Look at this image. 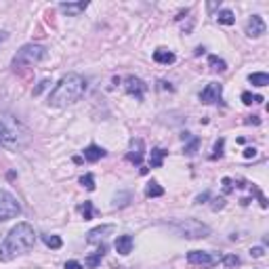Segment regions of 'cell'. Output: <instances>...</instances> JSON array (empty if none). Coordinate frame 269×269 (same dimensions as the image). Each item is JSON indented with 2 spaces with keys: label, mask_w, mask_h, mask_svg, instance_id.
<instances>
[{
  "label": "cell",
  "mask_w": 269,
  "mask_h": 269,
  "mask_svg": "<svg viewBox=\"0 0 269 269\" xmlns=\"http://www.w3.org/2000/svg\"><path fill=\"white\" fill-rule=\"evenodd\" d=\"M265 254V248L263 246H254V248H250V257H254V259H261Z\"/></svg>",
  "instance_id": "cell-29"
},
{
  "label": "cell",
  "mask_w": 269,
  "mask_h": 269,
  "mask_svg": "<svg viewBox=\"0 0 269 269\" xmlns=\"http://www.w3.org/2000/svg\"><path fill=\"white\" fill-rule=\"evenodd\" d=\"M208 198H210V194H208V191H204V194H200V196L196 198V202H198V204H202L204 200H208Z\"/></svg>",
  "instance_id": "cell-32"
},
{
  "label": "cell",
  "mask_w": 269,
  "mask_h": 269,
  "mask_svg": "<svg viewBox=\"0 0 269 269\" xmlns=\"http://www.w3.org/2000/svg\"><path fill=\"white\" fill-rule=\"evenodd\" d=\"M42 240H45V244H47L49 248H53V250H57V248L63 246V242H61L59 236H42Z\"/></svg>",
  "instance_id": "cell-22"
},
{
  "label": "cell",
  "mask_w": 269,
  "mask_h": 269,
  "mask_svg": "<svg viewBox=\"0 0 269 269\" xmlns=\"http://www.w3.org/2000/svg\"><path fill=\"white\" fill-rule=\"evenodd\" d=\"M145 196H147V198H160V196H164V189H162L156 181H151L149 185L145 187Z\"/></svg>",
  "instance_id": "cell-21"
},
{
  "label": "cell",
  "mask_w": 269,
  "mask_h": 269,
  "mask_svg": "<svg viewBox=\"0 0 269 269\" xmlns=\"http://www.w3.org/2000/svg\"><path fill=\"white\" fill-rule=\"evenodd\" d=\"M80 185L82 187H87L89 191H93L95 189V177L89 173V175H84V177H80Z\"/></svg>",
  "instance_id": "cell-26"
},
{
  "label": "cell",
  "mask_w": 269,
  "mask_h": 269,
  "mask_svg": "<svg viewBox=\"0 0 269 269\" xmlns=\"http://www.w3.org/2000/svg\"><path fill=\"white\" fill-rule=\"evenodd\" d=\"M63 269H82V265H80L78 261H67Z\"/></svg>",
  "instance_id": "cell-30"
},
{
  "label": "cell",
  "mask_w": 269,
  "mask_h": 269,
  "mask_svg": "<svg viewBox=\"0 0 269 269\" xmlns=\"http://www.w3.org/2000/svg\"><path fill=\"white\" fill-rule=\"evenodd\" d=\"M114 232V225H101V227H95L89 232V242H97L99 238H103L105 234H111Z\"/></svg>",
  "instance_id": "cell-16"
},
{
  "label": "cell",
  "mask_w": 269,
  "mask_h": 269,
  "mask_svg": "<svg viewBox=\"0 0 269 269\" xmlns=\"http://www.w3.org/2000/svg\"><path fill=\"white\" fill-rule=\"evenodd\" d=\"M21 206L17 202V198L9 194L7 189H0V221H11L19 217Z\"/></svg>",
  "instance_id": "cell-5"
},
{
  "label": "cell",
  "mask_w": 269,
  "mask_h": 269,
  "mask_svg": "<svg viewBox=\"0 0 269 269\" xmlns=\"http://www.w3.org/2000/svg\"><path fill=\"white\" fill-rule=\"evenodd\" d=\"M248 80L254 84V87H267L269 84V76L265 72H259V74H250Z\"/></svg>",
  "instance_id": "cell-20"
},
{
  "label": "cell",
  "mask_w": 269,
  "mask_h": 269,
  "mask_svg": "<svg viewBox=\"0 0 269 269\" xmlns=\"http://www.w3.org/2000/svg\"><path fill=\"white\" fill-rule=\"evenodd\" d=\"M87 7H89L87 0H80V3H61L59 5V9L65 13V15H69V17H78L80 13L87 11Z\"/></svg>",
  "instance_id": "cell-11"
},
{
  "label": "cell",
  "mask_w": 269,
  "mask_h": 269,
  "mask_svg": "<svg viewBox=\"0 0 269 269\" xmlns=\"http://www.w3.org/2000/svg\"><path fill=\"white\" fill-rule=\"evenodd\" d=\"M248 124H259L261 120H259V116H250V120H246Z\"/></svg>",
  "instance_id": "cell-35"
},
{
  "label": "cell",
  "mask_w": 269,
  "mask_h": 269,
  "mask_svg": "<svg viewBox=\"0 0 269 269\" xmlns=\"http://www.w3.org/2000/svg\"><path fill=\"white\" fill-rule=\"evenodd\" d=\"M47 84H49V80H42V82L38 84V89L34 91V95H40V91H42V89H47Z\"/></svg>",
  "instance_id": "cell-33"
},
{
  "label": "cell",
  "mask_w": 269,
  "mask_h": 269,
  "mask_svg": "<svg viewBox=\"0 0 269 269\" xmlns=\"http://www.w3.org/2000/svg\"><path fill=\"white\" fill-rule=\"evenodd\" d=\"M36 242V232L30 223H17L0 244V261L9 263L19 254L27 252Z\"/></svg>",
  "instance_id": "cell-1"
},
{
  "label": "cell",
  "mask_w": 269,
  "mask_h": 269,
  "mask_svg": "<svg viewBox=\"0 0 269 269\" xmlns=\"http://www.w3.org/2000/svg\"><path fill=\"white\" fill-rule=\"evenodd\" d=\"M17 141V135L13 133L5 122H0V145H11Z\"/></svg>",
  "instance_id": "cell-14"
},
{
  "label": "cell",
  "mask_w": 269,
  "mask_h": 269,
  "mask_svg": "<svg viewBox=\"0 0 269 269\" xmlns=\"http://www.w3.org/2000/svg\"><path fill=\"white\" fill-rule=\"evenodd\" d=\"M153 61L156 63H162V65H168L175 61V53L173 51H166V49H158L153 51Z\"/></svg>",
  "instance_id": "cell-15"
},
{
  "label": "cell",
  "mask_w": 269,
  "mask_h": 269,
  "mask_svg": "<svg viewBox=\"0 0 269 269\" xmlns=\"http://www.w3.org/2000/svg\"><path fill=\"white\" fill-rule=\"evenodd\" d=\"M84 91H87V80L80 74H67L59 80V84L51 91L49 95V103L55 107H67L80 101Z\"/></svg>",
  "instance_id": "cell-2"
},
{
  "label": "cell",
  "mask_w": 269,
  "mask_h": 269,
  "mask_svg": "<svg viewBox=\"0 0 269 269\" xmlns=\"http://www.w3.org/2000/svg\"><path fill=\"white\" fill-rule=\"evenodd\" d=\"M124 91L141 101V99H143V95H145V91H147V84L141 80V78H137V76H126L124 78Z\"/></svg>",
  "instance_id": "cell-6"
},
{
  "label": "cell",
  "mask_w": 269,
  "mask_h": 269,
  "mask_svg": "<svg viewBox=\"0 0 269 269\" xmlns=\"http://www.w3.org/2000/svg\"><path fill=\"white\" fill-rule=\"evenodd\" d=\"M82 153H84V160H87V162H97V160H101L107 151H105L103 147H99V145L91 143V145H89L87 149H84Z\"/></svg>",
  "instance_id": "cell-12"
},
{
  "label": "cell",
  "mask_w": 269,
  "mask_h": 269,
  "mask_svg": "<svg viewBox=\"0 0 269 269\" xmlns=\"http://www.w3.org/2000/svg\"><path fill=\"white\" fill-rule=\"evenodd\" d=\"M223 263H225V267H236V265H240V259L236 254H227V257H223Z\"/></svg>",
  "instance_id": "cell-28"
},
{
  "label": "cell",
  "mask_w": 269,
  "mask_h": 269,
  "mask_svg": "<svg viewBox=\"0 0 269 269\" xmlns=\"http://www.w3.org/2000/svg\"><path fill=\"white\" fill-rule=\"evenodd\" d=\"M242 101L246 105H252V103H263V97L261 95H250V93H242Z\"/></svg>",
  "instance_id": "cell-25"
},
{
  "label": "cell",
  "mask_w": 269,
  "mask_h": 269,
  "mask_svg": "<svg viewBox=\"0 0 269 269\" xmlns=\"http://www.w3.org/2000/svg\"><path fill=\"white\" fill-rule=\"evenodd\" d=\"M208 65H210V69H215V72H225V69H227V63H225L223 59H219L217 55H210Z\"/></svg>",
  "instance_id": "cell-19"
},
{
  "label": "cell",
  "mask_w": 269,
  "mask_h": 269,
  "mask_svg": "<svg viewBox=\"0 0 269 269\" xmlns=\"http://www.w3.org/2000/svg\"><path fill=\"white\" fill-rule=\"evenodd\" d=\"M164 158H166V151H164L162 147H156V149H151L149 162H151V166H153V168H160V166H162V162H164Z\"/></svg>",
  "instance_id": "cell-17"
},
{
  "label": "cell",
  "mask_w": 269,
  "mask_h": 269,
  "mask_svg": "<svg viewBox=\"0 0 269 269\" xmlns=\"http://www.w3.org/2000/svg\"><path fill=\"white\" fill-rule=\"evenodd\" d=\"M221 95H223V84L210 82L200 93V99H202V103H217V101H221Z\"/></svg>",
  "instance_id": "cell-8"
},
{
  "label": "cell",
  "mask_w": 269,
  "mask_h": 269,
  "mask_svg": "<svg viewBox=\"0 0 269 269\" xmlns=\"http://www.w3.org/2000/svg\"><path fill=\"white\" fill-rule=\"evenodd\" d=\"M217 21H219V23H223V25H234V23H236V17H234V13H232V11L223 9V11H219Z\"/></svg>",
  "instance_id": "cell-18"
},
{
  "label": "cell",
  "mask_w": 269,
  "mask_h": 269,
  "mask_svg": "<svg viewBox=\"0 0 269 269\" xmlns=\"http://www.w3.org/2000/svg\"><path fill=\"white\" fill-rule=\"evenodd\" d=\"M143 153H145L143 139H133L131 147H129V153H126V160H129L131 164H141V160H143Z\"/></svg>",
  "instance_id": "cell-9"
},
{
  "label": "cell",
  "mask_w": 269,
  "mask_h": 269,
  "mask_svg": "<svg viewBox=\"0 0 269 269\" xmlns=\"http://www.w3.org/2000/svg\"><path fill=\"white\" fill-rule=\"evenodd\" d=\"M47 57V49L42 45H25L17 51V55L13 57V67L21 69V67H32L36 63H40Z\"/></svg>",
  "instance_id": "cell-3"
},
{
  "label": "cell",
  "mask_w": 269,
  "mask_h": 269,
  "mask_svg": "<svg viewBox=\"0 0 269 269\" xmlns=\"http://www.w3.org/2000/svg\"><path fill=\"white\" fill-rule=\"evenodd\" d=\"M103 254H105V246H101V248H99V250L93 254V257H89V259H87V265H89V267H97L99 263H101Z\"/></svg>",
  "instance_id": "cell-23"
},
{
  "label": "cell",
  "mask_w": 269,
  "mask_h": 269,
  "mask_svg": "<svg viewBox=\"0 0 269 269\" xmlns=\"http://www.w3.org/2000/svg\"><path fill=\"white\" fill-rule=\"evenodd\" d=\"M173 227L185 238H191V240H200V238H206L210 236V227L204 225L202 221L198 219H181V221H175Z\"/></svg>",
  "instance_id": "cell-4"
},
{
  "label": "cell",
  "mask_w": 269,
  "mask_h": 269,
  "mask_svg": "<svg viewBox=\"0 0 269 269\" xmlns=\"http://www.w3.org/2000/svg\"><path fill=\"white\" fill-rule=\"evenodd\" d=\"M265 32H267V25H265L263 17H261V15H252V17L248 19V23H246V34H248L250 38H259V36H263Z\"/></svg>",
  "instance_id": "cell-10"
},
{
  "label": "cell",
  "mask_w": 269,
  "mask_h": 269,
  "mask_svg": "<svg viewBox=\"0 0 269 269\" xmlns=\"http://www.w3.org/2000/svg\"><path fill=\"white\" fill-rule=\"evenodd\" d=\"M7 38H9V34H7V32H0V45H3V42H5Z\"/></svg>",
  "instance_id": "cell-36"
},
{
  "label": "cell",
  "mask_w": 269,
  "mask_h": 269,
  "mask_svg": "<svg viewBox=\"0 0 269 269\" xmlns=\"http://www.w3.org/2000/svg\"><path fill=\"white\" fill-rule=\"evenodd\" d=\"M223 149H225V139H219L217 143H215V149H212V156H210V158H212V160L221 158V156H223Z\"/></svg>",
  "instance_id": "cell-27"
},
{
  "label": "cell",
  "mask_w": 269,
  "mask_h": 269,
  "mask_svg": "<svg viewBox=\"0 0 269 269\" xmlns=\"http://www.w3.org/2000/svg\"><path fill=\"white\" fill-rule=\"evenodd\" d=\"M187 261L191 265H202V267H212V265H217V257L215 254H210V252H204V250H191L187 254Z\"/></svg>",
  "instance_id": "cell-7"
},
{
  "label": "cell",
  "mask_w": 269,
  "mask_h": 269,
  "mask_svg": "<svg viewBox=\"0 0 269 269\" xmlns=\"http://www.w3.org/2000/svg\"><path fill=\"white\" fill-rule=\"evenodd\" d=\"M223 185H225V191H232V179H223Z\"/></svg>",
  "instance_id": "cell-34"
},
{
  "label": "cell",
  "mask_w": 269,
  "mask_h": 269,
  "mask_svg": "<svg viewBox=\"0 0 269 269\" xmlns=\"http://www.w3.org/2000/svg\"><path fill=\"white\" fill-rule=\"evenodd\" d=\"M254 156H257V149H254V147H246L244 149V158H254Z\"/></svg>",
  "instance_id": "cell-31"
},
{
  "label": "cell",
  "mask_w": 269,
  "mask_h": 269,
  "mask_svg": "<svg viewBox=\"0 0 269 269\" xmlns=\"http://www.w3.org/2000/svg\"><path fill=\"white\" fill-rule=\"evenodd\" d=\"M80 212H82V217H84V221H91L93 219V215H95V210H93V202H84L82 206H80Z\"/></svg>",
  "instance_id": "cell-24"
},
{
  "label": "cell",
  "mask_w": 269,
  "mask_h": 269,
  "mask_svg": "<svg viewBox=\"0 0 269 269\" xmlns=\"http://www.w3.org/2000/svg\"><path fill=\"white\" fill-rule=\"evenodd\" d=\"M116 250L122 254V257L131 254V250H133V236H129V234L118 236V240H116Z\"/></svg>",
  "instance_id": "cell-13"
}]
</instances>
